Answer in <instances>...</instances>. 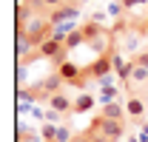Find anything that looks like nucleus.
<instances>
[{
  "instance_id": "423d86ee",
  "label": "nucleus",
  "mask_w": 148,
  "mask_h": 142,
  "mask_svg": "<svg viewBox=\"0 0 148 142\" xmlns=\"http://www.w3.org/2000/svg\"><path fill=\"white\" fill-rule=\"evenodd\" d=\"M57 74H60V80H63V83L74 85V83H77V80L83 77V68H80L77 63H71V60H69V63H63V66L57 68Z\"/></svg>"
},
{
  "instance_id": "dca6fc26",
  "label": "nucleus",
  "mask_w": 148,
  "mask_h": 142,
  "mask_svg": "<svg viewBox=\"0 0 148 142\" xmlns=\"http://www.w3.org/2000/svg\"><path fill=\"white\" fill-rule=\"evenodd\" d=\"M46 119H49V122H54V119H60V114H57V111H51V108H49V111H46Z\"/></svg>"
},
{
  "instance_id": "9b49d317",
  "label": "nucleus",
  "mask_w": 148,
  "mask_h": 142,
  "mask_svg": "<svg viewBox=\"0 0 148 142\" xmlns=\"http://www.w3.org/2000/svg\"><path fill=\"white\" fill-rule=\"evenodd\" d=\"M80 43H86V37H83V31H80V29H71V31L66 34V46H69V51H71L74 46H80Z\"/></svg>"
},
{
  "instance_id": "39448f33",
  "label": "nucleus",
  "mask_w": 148,
  "mask_h": 142,
  "mask_svg": "<svg viewBox=\"0 0 148 142\" xmlns=\"http://www.w3.org/2000/svg\"><path fill=\"white\" fill-rule=\"evenodd\" d=\"M80 31L86 37V43H94V46H100V37H106V29H103L97 20H86V23L80 26Z\"/></svg>"
},
{
  "instance_id": "0eeeda50",
  "label": "nucleus",
  "mask_w": 148,
  "mask_h": 142,
  "mask_svg": "<svg viewBox=\"0 0 148 142\" xmlns=\"http://www.w3.org/2000/svg\"><path fill=\"white\" fill-rule=\"evenodd\" d=\"M77 6H80V3H63V6H60V9H54V12H51V26H60V23H66V20H71L74 14H77Z\"/></svg>"
},
{
  "instance_id": "4468645a",
  "label": "nucleus",
  "mask_w": 148,
  "mask_h": 142,
  "mask_svg": "<svg viewBox=\"0 0 148 142\" xmlns=\"http://www.w3.org/2000/svg\"><path fill=\"white\" fill-rule=\"evenodd\" d=\"M17 142H37V137H34V134H29V131H20V134H17Z\"/></svg>"
},
{
  "instance_id": "6ab92c4d",
  "label": "nucleus",
  "mask_w": 148,
  "mask_h": 142,
  "mask_svg": "<svg viewBox=\"0 0 148 142\" xmlns=\"http://www.w3.org/2000/svg\"><path fill=\"white\" fill-rule=\"evenodd\" d=\"M77 3H88V0H77Z\"/></svg>"
},
{
  "instance_id": "6e6552de",
  "label": "nucleus",
  "mask_w": 148,
  "mask_h": 142,
  "mask_svg": "<svg viewBox=\"0 0 148 142\" xmlns=\"http://www.w3.org/2000/svg\"><path fill=\"white\" fill-rule=\"evenodd\" d=\"M100 117L114 119V122H123V119H125V105H120V102H103V108H100Z\"/></svg>"
},
{
  "instance_id": "9d476101",
  "label": "nucleus",
  "mask_w": 148,
  "mask_h": 142,
  "mask_svg": "<svg viewBox=\"0 0 148 142\" xmlns=\"http://www.w3.org/2000/svg\"><path fill=\"white\" fill-rule=\"evenodd\" d=\"M94 108V97L91 94H80L77 100H74V114H86V111H91Z\"/></svg>"
},
{
  "instance_id": "1a4fd4ad",
  "label": "nucleus",
  "mask_w": 148,
  "mask_h": 142,
  "mask_svg": "<svg viewBox=\"0 0 148 142\" xmlns=\"http://www.w3.org/2000/svg\"><path fill=\"white\" fill-rule=\"evenodd\" d=\"M125 114H128V117H143V114H145V102H143L140 97H128V102H125Z\"/></svg>"
},
{
  "instance_id": "a211bd4d",
  "label": "nucleus",
  "mask_w": 148,
  "mask_h": 142,
  "mask_svg": "<svg viewBox=\"0 0 148 142\" xmlns=\"http://www.w3.org/2000/svg\"><path fill=\"white\" fill-rule=\"evenodd\" d=\"M143 31H148V20H145V23H143Z\"/></svg>"
},
{
  "instance_id": "f3484780",
  "label": "nucleus",
  "mask_w": 148,
  "mask_h": 142,
  "mask_svg": "<svg viewBox=\"0 0 148 142\" xmlns=\"http://www.w3.org/2000/svg\"><path fill=\"white\" fill-rule=\"evenodd\" d=\"M120 3H123V6L128 9V6H137V3H145V0H120Z\"/></svg>"
},
{
  "instance_id": "f8f14e48",
  "label": "nucleus",
  "mask_w": 148,
  "mask_h": 142,
  "mask_svg": "<svg viewBox=\"0 0 148 142\" xmlns=\"http://www.w3.org/2000/svg\"><path fill=\"white\" fill-rule=\"evenodd\" d=\"M43 139H46V142H57V128L51 122L43 125Z\"/></svg>"
},
{
  "instance_id": "aec40b11",
  "label": "nucleus",
  "mask_w": 148,
  "mask_h": 142,
  "mask_svg": "<svg viewBox=\"0 0 148 142\" xmlns=\"http://www.w3.org/2000/svg\"><path fill=\"white\" fill-rule=\"evenodd\" d=\"M66 3H77V0H66Z\"/></svg>"
},
{
  "instance_id": "2eb2a0df",
  "label": "nucleus",
  "mask_w": 148,
  "mask_h": 142,
  "mask_svg": "<svg viewBox=\"0 0 148 142\" xmlns=\"http://www.w3.org/2000/svg\"><path fill=\"white\" fill-rule=\"evenodd\" d=\"M71 142H94V137L88 134V131H86V134H77V137H74Z\"/></svg>"
},
{
  "instance_id": "f03ea898",
  "label": "nucleus",
  "mask_w": 148,
  "mask_h": 142,
  "mask_svg": "<svg viewBox=\"0 0 148 142\" xmlns=\"http://www.w3.org/2000/svg\"><path fill=\"white\" fill-rule=\"evenodd\" d=\"M88 134L94 137V142H117L123 139L125 134V125L123 122H114V119H106V117H94V122L88 125Z\"/></svg>"
},
{
  "instance_id": "ddd939ff",
  "label": "nucleus",
  "mask_w": 148,
  "mask_h": 142,
  "mask_svg": "<svg viewBox=\"0 0 148 142\" xmlns=\"http://www.w3.org/2000/svg\"><path fill=\"white\" fill-rule=\"evenodd\" d=\"M134 63H137V66H143V68L148 71V51H140V54H137V60H134Z\"/></svg>"
},
{
  "instance_id": "20e7f679",
  "label": "nucleus",
  "mask_w": 148,
  "mask_h": 142,
  "mask_svg": "<svg viewBox=\"0 0 148 142\" xmlns=\"http://www.w3.org/2000/svg\"><path fill=\"white\" fill-rule=\"evenodd\" d=\"M46 102H49V108L57 111L60 117H63V114H74V100H69V94H63V91L54 94V97H49Z\"/></svg>"
},
{
  "instance_id": "7ed1b4c3",
  "label": "nucleus",
  "mask_w": 148,
  "mask_h": 142,
  "mask_svg": "<svg viewBox=\"0 0 148 142\" xmlns=\"http://www.w3.org/2000/svg\"><path fill=\"white\" fill-rule=\"evenodd\" d=\"M111 68H114V51L108 48L106 54H100L88 68H83V77H86V80H100V83H103V80L108 77Z\"/></svg>"
},
{
  "instance_id": "f257e3e1",
  "label": "nucleus",
  "mask_w": 148,
  "mask_h": 142,
  "mask_svg": "<svg viewBox=\"0 0 148 142\" xmlns=\"http://www.w3.org/2000/svg\"><path fill=\"white\" fill-rule=\"evenodd\" d=\"M34 54H37V60H51L57 68H60L63 63H69V46H66V37L60 34V31L51 34Z\"/></svg>"
}]
</instances>
